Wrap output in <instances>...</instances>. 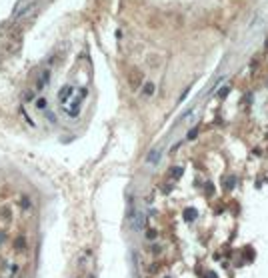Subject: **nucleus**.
Returning a JSON list of instances; mask_svg holds the SVG:
<instances>
[{
  "instance_id": "obj_15",
  "label": "nucleus",
  "mask_w": 268,
  "mask_h": 278,
  "mask_svg": "<svg viewBox=\"0 0 268 278\" xmlns=\"http://www.w3.org/2000/svg\"><path fill=\"white\" fill-rule=\"evenodd\" d=\"M46 118H48V120H50V122H56V116H54L52 112H46Z\"/></svg>"
},
{
  "instance_id": "obj_13",
  "label": "nucleus",
  "mask_w": 268,
  "mask_h": 278,
  "mask_svg": "<svg viewBox=\"0 0 268 278\" xmlns=\"http://www.w3.org/2000/svg\"><path fill=\"white\" fill-rule=\"evenodd\" d=\"M156 160H158V150H154L152 154H148V162H152V164H154Z\"/></svg>"
},
{
  "instance_id": "obj_6",
  "label": "nucleus",
  "mask_w": 268,
  "mask_h": 278,
  "mask_svg": "<svg viewBox=\"0 0 268 278\" xmlns=\"http://www.w3.org/2000/svg\"><path fill=\"white\" fill-rule=\"evenodd\" d=\"M182 174H184V166H174L170 170V178H172V180H178Z\"/></svg>"
},
{
  "instance_id": "obj_11",
  "label": "nucleus",
  "mask_w": 268,
  "mask_h": 278,
  "mask_svg": "<svg viewBox=\"0 0 268 278\" xmlns=\"http://www.w3.org/2000/svg\"><path fill=\"white\" fill-rule=\"evenodd\" d=\"M234 184H236V178H234V176H228V178H226V188H228V190L234 188Z\"/></svg>"
},
{
  "instance_id": "obj_10",
  "label": "nucleus",
  "mask_w": 268,
  "mask_h": 278,
  "mask_svg": "<svg viewBox=\"0 0 268 278\" xmlns=\"http://www.w3.org/2000/svg\"><path fill=\"white\" fill-rule=\"evenodd\" d=\"M228 92H230V84H226V86H224V88H222L220 92H218V98H226V94H228Z\"/></svg>"
},
{
  "instance_id": "obj_2",
  "label": "nucleus",
  "mask_w": 268,
  "mask_h": 278,
  "mask_svg": "<svg viewBox=\"0 0 268 278\" xmlns=\"http://www.w3.org/2000/svg\"><path fill=\"white\" fill-rule=\"evenodd\" d=\"M72 94H74V88H72V86H62V88L58 90V96H56V98H58V104H60V106H66Z\"/></svg>"
},
{
  "instance_id": "obj_9",
  "label": "nucleus",
  "mask_w": 268,
  "mask_h": 278,
  "mask_svg": "<svg viewBox=\"0 0 268 278\" xmlns=\"http://www.w3.org/2000/svg\"><path fill=\"white\" fill-rule=\"evenodd\" d=\"M46 98H38V100H36V108H38V110H44V108H46Z\"/></svg>"
},
{
  "instance_id": "obj_4",
  "label": "nucleus",
  "mask_w": 268,
  "mask_h": 278,
  "mask_svg": "<svg viewBox=\"0 0 268 278\" xmlns=\"http://www.w3.org/2000/svg\"><path fill=\"white\" fill-rule=\"evenodd\" d=\"M48 80H50V70L46 68V70H42V74L38 76V80H36V90H42Z\"/></svg>"
},
{
  "instance_id": "obj_5",
  "label": "nucleus",
  "mask_w": 268,
  "mask_h": 278,
  "mask_svg": "<svg viewBox=\"0 0 268 278\" xmlns=\"http://www.w3.org/2000/svg\"><path fill=\"white\" fill-rule=\"evenodd\" d=\"M182 216H184V220H186V222H194L196 218H198V210L192 208V206H188V208H184Z\"/></svg>"
},
{
  "instance_id": "obj_12",
  "label": "nucleus",
  "mask_w": 268,
  "mask_h": 278,
  "mask_svg": "<svg viewBox=\"0 0 268 278\" xmlns=\"http://www.w3.org/2000/svg\"><path fill=\"white\" fill-rule=\"evenodd\" d=\"M156 234H158V232L154 230V228H150V230L146 232V238H148V240H154V238H156Z\"/></svg>"
},
{
  "instance_id": "obj_17",
  "label": "nucleus",
  "mask_w": 268,
  "mask_h": 278,
  "mask_svg": "<svg viewBox=\"0 0 268 278\" xmlns=\"http://www.w3.org/2000/svg\"><path fill=\"white\" fill-rule=\"evenodd\" d=\"M206 278H218V276L214 274V272H206Z\"/></svg>"
},
{
  "instance_id": "obj_14",
  "label": "nucleus",
  "mask_w": 268,
  "mask_h": 278,
  "mask_svg": "<svg viewBox=\"0 0 268 278\" xmlns=\"http://www.w3.org/2000/svg\"><path fill=\"white\" fill-rule=\"evenodd\" d=\"M196 134H198V128H192V130H190V134H188V140H194Z\"/></svg>"
},
{
  "instance_id": "obj_1",
  "label": "nucleus",
  "mask_w": 268,
  "mask_h": 278,
  "mask_svg": "<svg viewBox=\"0 0 268 278\" xmlns=\"http://www.w3.org/2000/svg\"><path fill=\"white\" fill-rule=\"evenodd\" d=\"M88 94V90L86 88H82L80 92H78V96H74L72 100H68L70 104H66V106H62V110L68 114L70 118H76L80 114V108H82V100H84V96Z\"/></svg>"
},
{
  "instance_id": "obj_16",
  "label": "nucleus",
  "mask_w": 268,
  "mask_h": 278,
  "mask_svg": "<svg viewBox=\"0 0 268 278\" xmlns=\"http://www.w3.org/2000/svg\"><path fill=\"white\" fill-rule=\"evenodd\" d=\"M212 192H214V186L208 182V184H206V194H212Z\"/></svg>"
},
{
  "instance_id": "obj_3",
  "label": "nucleus",
  "mask_w": 268,
  "mask_h": 278,
  "mask_svg": "<svg viewBox=\"0 0 268 278\" xmlns=\"http://www.w3.org/2000/svg\"><path fill=\"white\" fill-rule=\"evenodd\" d=\"M32 8H34V2H22L20 6H16V10H14V18H22V16H26Z\"/></svg>"
},
{
  "instance_id": "obj_8",
  "label": "nucleus",
  "mask_w": 268,
  "mask_h": 278,
  "mask_svg": "<svg viewBox=\"0 0 268 278\" xmlns=\"http://www.w3.org/2000/svg\"><path fill=\"white\" fill-rule=\"evenodd\" d=\"M144 94H146V96L154 94V84H152V82H146V84H144Z\"/></svg>"
},
{
  "instance_id": "obj_7",
  "label": "nucleus",
  "mask_w": 268,
  "mask_h": 278,
  "mask_svg": "<svg viewBox=\"0 0 268 278\" xmlns=\"http://www.w3.org/2000/svg\"><path fill=\"white\" fill-rule=\"evenodd\" d=\"M136 220H134V230H142L144 226V214H134Z\"/></svg>"
}]
</instances>
